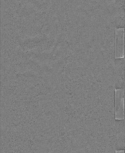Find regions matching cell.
Segmentation results:
<instances>
[{"mask_svg": "<svg viewBox=\"0 0 125 153\" xmlns=\"http://www.w3.org/2000/svg\"><path fill=\"white\" fill-rule=\"evenodd\" d=\"M114 82L115 90L124 89L125 60L124 57L115 58Z\"/></svg>", "mask_w": 125, "mask_h": 153, "instance_id": "6da1fadb", "label": "cell"}, {"mask_svg": "<svg viewBox=\"0 0 125 153\" xmlns=\"http://www.w3.org/2000/svg\"><path fill=\"white\" fill-rule=\"evenodd\" d=\"M115 151L124 150V120H115Z\"/></svg>", "mask_w": 125, "mask_h": 153, "instance_id": "7a4b0ae2", "label": "cell"}, {"mask_svg": "<svg viewBox=\"0 0 125 153\" xmlns=\"http://www.w3.org/2000/svg\"><path fill=\"white\" fill-rule=\"evenodd\" d=\"M115 29L124 28L125 0H115Z\"/></svg>", "mask_w": 125, "mask_h": 153, "instance_id": "3957f363", "label": "cell"}, {"mask_svg": "<svg viewBox=\"0 0 125 153\" xmlns=\"http://www.w3.org/2000/svg\"><path fill=\"white\" fill-rule=\"evenodd\" d=\"M124 28L115 29V58L124 57Z\"/></svg>", "mask_w": 125, "mask_h": 153, "instance_id": "277c9868", "label": "cell"}, {"mask_svg": "<svg viewBox=\"0 0 125 153\" xmlns=\"http://www.w3.org/2000/svg\"><path fill=\"white\" fill-rule=\"evenodd\" d=\"M124 89L115 90V119H124Z\"/></svg>", "mask_w": 125, "mask_h": 153, "instance_id": "5b68a950", "label": "cell"}]
</instances>
